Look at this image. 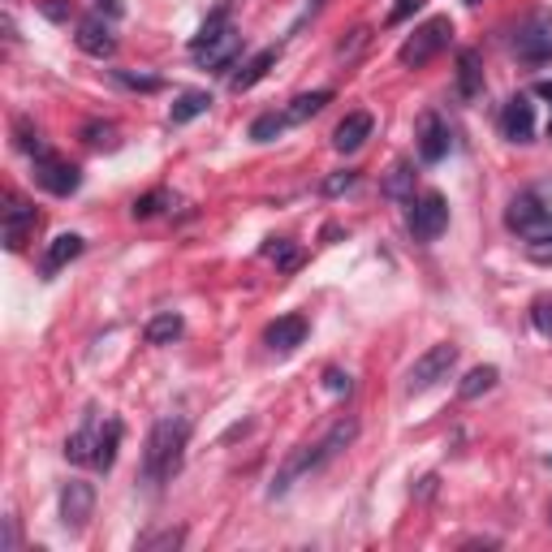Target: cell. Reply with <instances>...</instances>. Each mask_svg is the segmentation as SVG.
<instances>
[{"mask_svg": "<svg viewBox=\"0 0 552 552\" xmlns=\"http://www.w3.org/2000/svg\"><path fill=\"white\" fill-rule=\"evenodd\" d=\"M186 440H190V419L169 414L151 427L147 436V454H143V475L151 484H164L181 471V454H186Z\"/></svg>", "mask_w": 552, "mask_h": 552, "instance_id": "6da1fadb", "label": "cell"}, {"mask_svg": "<svg viewBox=\"0 0 552 552\" xmlns=\"http://www.w3.org/2000/svg\"><path fill=\"white\" fill-rule=\"evenodd\" d=\"M449 39H454V22H449V17H427L423 26H414V35H410L406 44H402L397 61L406 69H419V66H427L440 48H449Z\"/></svg>", "mask_w": 552, "mask_h": 552, "instance_id": "7a4b0ae2", "label": "cell"}, {"mask_svg": "<svg viewBox=\"0 0 552 552\" xmlns=\"http://www.w3.org/2000/svg\"><path fill=\"white\" fill-rule=\"evenodd\" d=\"M505 225L514 229V233H522V238H531V242H536V238L552 233V208L539 195L522 190V195L509 199V208H505Z\"/></svg>", "mask_w": 552, "mask_h": 552, "instance_id": "3957f363", "label": "cell"}, {"mask_svg": "<svg viewBox=\"0 0 552 552\" xmlns=\"http://www.w3.org/2000/svg\"><path fill=\"white\" fill-rule=\"evenodd\" d=\"M514 52L518 61H531V66H548L552 61V14H531L514 31Z\"/></svg>", "mask_w": 552, "mask_h": 552, "instance_id": "277c9868", "label": "cell"}, {"mask_svg": "<svg viewBox=\"0 0 552 552\" xmlns=\"http://www.w3.org/2000/svg\"><path fill=\"white\" fill-rule=\"evenodd\" d=\"M454 363H457V345L454 342L432 345L423 358H414V367H410V375H406V393H427L432 384L449 380Z\"/></svg>", "mask_w": 552, "mask_h": 552, "instance_id": "5b68a950", "label": "cell"}, {"mask_svg": "<svg viewBox=\"0 0 552 552\" xmlns=\"http://www.w3.org/2000/svg\"><path fill=\"white\" fill-rule=\"evenodd\" d=\"M445 229H449V203H445V195L427 190V195L410 199V233L419 242H436Z\"/></svg>", "mask_w": 552, "mask_h": 552, "instance_id": "8992f818", "label": "cell"}, {"mask_svg": "<svg viewBox=\"0 0 552 552\" xmlns=\"http://www.w3.org/2000/svg\"><path fill=\"white\" fill-rule=\"evenodd\" d=\"M91 514H96V487L82 484V479H69L61 487V522H66V531H87Z\"/></svg>", "mask_w": 552, "mask_h": 552, "instance_id": "52a82bcc", "label": "cell"}, {"mask_svg": "<svg viewBox=\"0 0 552 552\" xmlns=\"http://www.w3.org/2000/svg\"><path fill=\"white\" fill-rule=\"evenodd\" d=\"M35 181H39L48 195H61V199H66V195H74V190L82 186V173H78V169H74L69 160H56V156H39V160H35Z\"/></svg>", "mask_w": 552, "mask_h": 552, "instance_id": "ba28073f", "label": "cell"}, {"mask_svg": "<svg viewBox=\"0 0 552 552\" xmlns=\"http://www.w3.org/2000/svg\"><path fill=\"white\" fill-rule=\"evenodd\" d=\"M501 134L509 143H531L536 138V104L526 96H514L505 99L501 108Z\"/></svg>", "mask_w": 552, "mask_h": 552, "instance_id": "9c48e42d", "label": "cell"}, {"mask_svg": "<svg viewBox=\"0 0 552 552\" xmlns=\"http://www.w3.org/2000/svg\"><path fill=\"white\" fill-rule=\"evenodd\" d=\"M302 342H307V320L302 315H281V320L263 328V345L276 350V354H293Z\"/></svg>", "mask_w": 552, "mask_h": 552, "instance_id": "30bf717a", "label": "cell"}, {"mask_svg": "<svg viewBox=\"0 0 552 552\" xmlns=\"http://www.w3.org/2000/svg\"><path fill=\"white\" fill-rule=\"evenodd\" d=\"M449 156V126L436 113L419 117V160L423 164H440Z\"/></svg>", "mask_w": 552, "mask_h": 552, "instance_id": "8fae6325", "label": "cell"}, {"mask_svg": "<svg viewBox=\"0 0 552 552\" xmlns=\"http://www.w3.org/2000/svg\"><path fill=\"white\" fill-rule=\"evenodd\" d=\"M35 225H39V211H35L31 203H22V199H14V203L5 208V246H9V250H22L26 238L35 233Z\"/></svg>", "mask_w": 552, "mask_h": 552, "instance_id": "7c38bea8", "label": "cell"}, {"mask_svg": "<svg viewBox=\"0 0 552 552\" xmlns=\"http://www.w3.org/2000/svg\"><path fill=\"white\" fill-rule=\"evenodd\" d=\"M74 39H78V48L87 52V56H96V61H104V56H113L117 52V39H113V31H108L104 17H82Z\"/></svg>", "mask_w": 552, "mask_h": 552, "instance_id": "4fadbf2b", "label": "cell"}, {"mask_svg": "<svg viewBox=\"0 0 552 552\" xmlns=\"http://www.w3.org/2000/svg\"><path fill=\"white\" fill-rule=\"evenodd\" d=\"M457 96L466 99V104H475V99L484 96V61H479L475 48L457 52Z\"/></svg>", "mask_w": 552, "mask_h": 552, "instance_id": "5bb4252c", "label": "cell"}, {"mask_svg": "<svg viewBox=\"0 0 552 552\" xmlns=\"http://www.w3.org/2000/svg\"><path fill=\"white\" fill-rule=\"evenodd\" d=\"M238 52H242V35H238V26H229L225 35H216L208 48H199L195 56H199V66L203 69H225Z\"/></svg>", "mask_w": 552, "mask_h": 552, "instance_id": "9a60e30c", "label": "cell"}, {"mask_svg": "<svg viewBox=\"0 0 552 552\" xmlns=\"http://www.w3.org/2000/svg\"><path fill=\"white\" fill-rule=\"evenodd\" d=\"M372 126H375L372 113H350V117L342 121V126L332 130V147L350 156V151H358V147H363L367 138H372Z\"/></svg>", "mask_w": 552, "mask_h": 552, "instance_id": "2e32d148", "label": "cell"}, {"mask_svg": "<svg viewBox=\"0 0 552 552\" xmlns=\"http://www.w3.org/2000/svg\"><path fill=\"white\" fill-rule=\"evenodd\" d=\"M276 61H281V48H263V52H255V56H250V61H246V66L238 69L233 78H229V87H233V91H250V87H255V82H260L263 74H268V69L276 66Z\"/></svg>", "mask_w": 552, "mask_h": 552, "instance_id": "e0dca14e", "label": "cell"}, {"mask_svg": "<svg viewBox=\"0 0 552 552\" xmlns=\"http://www.w3.org/2000/svg\"><path fill=\"white\" fill-rule=\"evenodd\" d=\"M82 238L78 233H61V238H52V246H48V255H44V276H56L66 263H74L82 255Z\"/></svg>", "mask_w": 552, "mask_h": 552, "instance_id": "ac0fdd59", "label": "cell"}, {"mask_svg": "<svg viewBox=\"0 0 552 552\" xmlns=\"http://www.w3.org/2000/svg\"><path fill=\"white\" fill-rule=\"evenodd\" d=\"M181 315L178 311H160V315H151V320H147V345H173L181 337Z\"/></svg>", "mask_w": 552, "mask_h": 552, "instance_id": "d6986e66", "label": "cell"}, {"mask_svg": "<svg viewBox=\"0 0 552 552\" xmlns=\"http://www.w3.org/2000/svg\"><path fill=\"white\" fill-rule=\"evenodd\" d=\"M208 108H211V96H208V91H181V96L173 99V108H169V121H173V126H186V121L203 117Z\"/></svg>", "mask_w": 552, "mask_h": 552, "instance_id": "ffe728a7", "label": "cell"}, {"mask_svg": "<svg viewBox=\"0 0 552 552\" xmlns=\"http://www.w3.org/2000/svg\"><path fill=\"white\" fill-rule=\"evenodd\" d=\"M96 440H99V427L87 423L82 432H74V436L66 440V457L78 462V466H96Z\"/></svg>", "mask_w": 552, "mask_h": 552, "instance_id": "44dd1931", "label": "cell"}, {"mask_svg": "<svg viewBox=\"0 0 552 552\" xmlns=\"http://www.w3.org/2000/svg\"><path fill=\"white\" fill-rule=\"evenodd\" d=\"M117 445H121V423L104 419V427H99V440H96V471H104V475L113 471Z\"/></svg>", "mask_w": 552, "mask_h": 552, "instance_id": "7402d4cb", "label": "cell"}, {"mask_svg": "<svg viewBox=\"0 0 552 552\" xmlns=\"http://www.w3.org/2000/svg\"><path fill=\"white\" fill-rule=\"evenodd\" d=\"M496 380H501L496 367H471V372L462 375V384H457V397H462V402H475V397H484Z\"/></svg>", "mask_w": 552, "mask_h": 552, "instance_id": "603a6c76", "label": "cell"}, {"mask_svg": "<svg viewBox=\"0 0 552 552\" xmlns=\"http://www.w3.org/2000/svg\"><path fill=\"white\" fill-rule=\"evenodd\" d=\"M384 195L389 199H414V164L410 160L393 164V173L384 178Z\"/></svg>", "mask_w": 552, "mask_h": 552, "instance_id": "cb8c5ba5", "label": "cell"}, {"mask_svg": "<svg viewBox=\"0 0 552 552\" xmlns=\"http://www.w3.org/2000/svg\"><path fill=\"white\" fill-rule=\"evenodd\" d=\"M229 26H233V22H229V5H220V9H216V14H211L208 22H203V26H199V35H195V39H190V52L208 48L211 39H216V35H225Z\"/></svg>", "mask_w": 552, "mask_h": 552, "instance_id": "d4e9b609", "label": "cell"}, {"mask_svg": "<svg viewBox=\"0 0 552 552\" xmlns=\"http://www.w3.org/2000/svg\"><path fill=\"white\" fill-rule=\"evenodd\" d=\"M328 99H332V91H307V96H298V99L290 104L285 121H307V117H315L320 108H324Z\"/></svg>", "mask_w": 552, "mask_h": 552, "instance_id": "484cf974", "label": "cell"}, {"mask_svg": "<svg viewBox=\"0 0 552 552\" xmlns=\"http://www.w3.org/2000/svg\"><path fill=\"white\" fill-rule=\"evenodd\" d=\"M263 255H268V260H276V268H281V272H293V268L302 263V250H298V246H290V242H281V238H276L272 246H263Z\"/></svg>", "mask_w": 552, "mask_h": 552, "instance_id": "4316f807", "label": "cell"}, {"mask_svg": "<svg viewBox=\"0 0 552 552\" xmlns=\"http://www.w3.org/2000/svg\"><path fill=\"white\" fill-rule=\"evenodd\" d=\"M181 539H186V531H181V526H169V531H156V536H143V539H138V548H143V552L181 548Z\"/></svg>", "mask_w": 552, "mask_h": 552, "instance_id": "83f0119b", "label": "cell"}, {"mask_svg": "<svg viewBox=\"0 0 552 552\" xmlns=\"http://www.w3.org/2000/svg\"><path fill=\"white\" fill-rule=\"evenodd\" d=\"M281 130H285V117H276V113H263L250 121V138H255V143H272Z\"/></svg>", "mask_w": 552, "mask_h": 552, "instance_id": "f1b7e54d", "label": "cell"}, {"mask_svg": "<svg viewBox=\"0 0 552 552\" xmlns=\"http://www.w3.org/2000/svg\"><path fill=\"white\" fill-rule=\"evenodd\" d=\"M17 147L26 151V156H48V147H44V138H39V130H35L31 121H17Z\"/></svg>", "mask_w": 552, "mask_h": 552, "instance_id": "f546056e", "label": "cell"}, {"mask_svg": "<svg viewBox=\"0 0 552 552\" xmlns=\"http://www.w3.org/2000/svg\"><path fill=\"white\" fill-rule=\"evenodd\" d=\"M169 203V190H151V195H143V199H134V220H147V216H156V211Z\"/></svg>", "mask_w": 552, "mask_h": 552, "instance_id": "4dcf8cb0", "label": "cell"}, {"mask_svg": "<svg viewBox=\"0 0 552 552\" xmlns=\"http://www.w3.org/2000/svg\"><path fill=\"white\" fill-rule=\"evenodd\" d=\"M354 181H358L354 169H342V173H332V178H324V186H320V190H324V199H337V195H345V190H350Z\"/></svg>", "mask_w": 552, "mask_h": 552, "instance_id": "1f68e13d", "label": "cell"}, {"mask_svg": "<svg viewBox=\"0 0 552 552\" xmlns=\"http://www.w3.org/2000/svg\"><path fill=\"white\" fill-rule=\"evenodd\" d=\"M531 324H536L539 337H552V298H536V307H531Z\"/></svg>", "mask_w": 552, "mask_h": 552, "instance_id": "d6a6232c", "label": "cell"}, {"mask_svg": "<svg viewBox=\"0 0 552 552\" xmlns=\"http://www.w3.org/2000/svg\"><path fill=\"white\" fill-rule=\"evenodd\" d=\"M117 82H126L134 91H160V78H151V74H134V69H113Z\"/></svg>", "mask_w": 552, "mask_h": 552, "instance_id": "836d02e7", "label": "cell"}, {"mask_svg": "<svg viewBox=\"0 0 552 552\" xmlns=\"http://www.w3.org/2000/svg\"><path fill=\"white\" fill-rule=\"evenodd\" d=\"M82 143H91V147H113V143H117V130H113V126H99V121H91V126L82 130Z\"/></svg>", "mask_w": 552, "mask_h": 552, "instance_id": "e575fe53", "label": "cell"}, {"mask_svg": "<svg viewBox=\"0 0 552 552\" xmlns=\"http://www.w3.org/2000/svg\"><path fill=\"white\" fill-rule=\"evenodd\" d=\"M526 255H531V263H544V268H552V233L536 238V242L526 246Z\"/></svg>", "mask_w": 552, "mask_h": 552, "instance_id": "d590c367", "label": "cell"}, {"mask_svg": "<svg viewBox=\"0 0 552 552\" xmlns=\"http://www.w3.org/2000/svg\"><path fill=\"white\" fill-rule=\"evenodd\" d=\"M324 389H328V393H337V397H342V393H350V389H354V380H350V375H345V372H337V367H328V372H324Z\"/></svg>", "mask_w": 552, "mask_h": 552, "instance_id": "8d00e7d4", "label": "cell"}, {"mask_svg": "<svg viewBox=\"0 0 552 552\" xmlns=\"http://www.w3.org/2000/svg\"><path fill=\"white\" fill-rule=\"evenodd\" d=\"M44 14H48L52 22H69V5L66 0H44Z\"/></svg>", "mask_w": 552, "mask_h": 552, "instance_id": "74e56055", "label": "cell"}, {"mask_svg": "<svg viewBox=\"0 0 552 552\" xmlns=\"http://www.w3.org/2000/svg\"><path fill=\"white\" fill-rule=\"evenodd\" d=\"M414 9H419V0H397V9L389 14V22H406Z\"/></svg>", "mask_w": 552, "mask_h": 552, "instance_id": "f35d334b", "label": "cell"}, {"mask_svg": "<svg viewBox=\"0 0 552 552\" xmlns=\"http://www.w3.org/2000/svg\"><path fill=\"white\" fill-rule=\"evenodd\" d=\"M536 96H539V99H548V104H552V78L536 82Z\"/></svg>", "mask_w": 552, "mask_h": 552, "instance_id": "ab89813d", "label": "cell"}, {"mask_svg": "<svg viewBox=\"0 0 552 552\" xmlns=\"http://www.w3.org/2000/svg\"><path fill=\"white\" fill-rule=\"evenodd\" d=\"M99 5H104L108 14H121V0H99Z\"/></svg>", "mask_w": 552, "mask_h": 552, "instance_id": "60d3db41", "label": "cell"}, {"mask_svg": "<svg viewBox=\"0 0 552 552\" xmlns=\"http://www.w3.org/2000/svg\"><path fill=\"white\" fill-rule=\"evenodd\" d=\"M320 5H324V0H311V9H307V14H320Z\"/></svg>", "mask_w": 552, "mask_h": 552, "instance_id": "b9f144b4", "label": "cell"}, {"mask_svg": "<svg viewBox=\"0 0 552 552\" xmlns=\"http://www.w3.org/2000/svg\"><path fill=\"white\" fill-rule=\"evenodd\" d=\"M462 5H479V0H462Z\"/></svg>", "mask_w": 552, "mask_h": 552, "instance_id": "7bdbcfd3", "label": "cell"}, {"mask_svg": "<svg viewBox=\"0 0 552 552\" xmlns=\"http://www.w3.org/2000/svg\"><path fill=\"white\" fill-rule=\"evenodd\" d=\"M548 138H552V121H548Z\"/></svg>", "mask_w": 552, "mask_h": 552, "instance_id": "ee69618b", "label": "cell"}, {"mask_svg": "<svg viewBox=\"0 0 552 552\" xmlns=\"http://www.w3.org/2000/svg\"><path fill=\"white\" fill-rule=\"evenodd\" d=\"M548 518H552V505H548Z\"/></svg>", "mask_w": 552, "mask_h": 552, "instance_id": "f6af8a7d", "label": "cell"}, {"mask_svg": "<svg viewBox=\"0 0 552 552\" xmlns=\"http://www.w3.org/2000/svg\"><path fill=\"white\" fill-rule=\"evenodd\" d=\"M548 466H552V457H548Z\"/></svg>", "mask_w": 552, "mask_h": 552, "instance_id": "bcb514c9", "label": "cell"}]
</instances>
